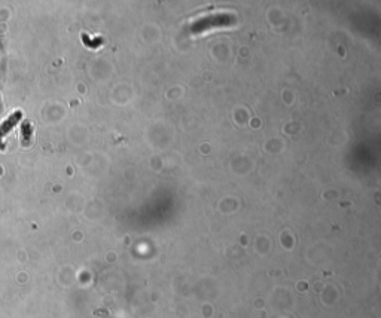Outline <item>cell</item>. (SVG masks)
Instances as JSON below:
<instances>
[{
  "instance_id": "1",
  "label": "cell",
  "mask_w": 381,
  "mask_h": 318,
  "mask_svg": "<svg viewBox=\"0 0 381 318\" xmlns=\"http://www.w3.org/2000/svg\"><path fill=\"white\" fill-rule=\"evenodd\" d=\"M20 118H21L20 112H15V113H12L9 116L8 122H5V124L2 127H0V140H2V137L5 136V134H8L12 130V127H14L17 124V122L20 120Z\"/></svg>"
}]
</instances>
